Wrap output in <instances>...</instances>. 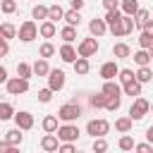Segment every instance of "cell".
I'll list each match as a JSON object with an SVG mask.
<instances>
[{
	"mask_svg": "<svg viewBox=\"0 0 153 153\" xmlns=\"http://www.w3.org/2000/svg\"><path fill=\"white\" fill-rule=\"evenodd\" d=\"M103 7L105 10H117L120 7V0H103Z\"/></svg>",
	"mask_w": 153,
	"mask_h": 153,
	"instance_id": "48",
	"label": "cell"
},
{
	"mask_svg": "<svg viewBox=\"0 0 153 153\" xmlns=\"http://www.w3.org/2000/svg\"><path fill=\"white\" fill-rule=\"evenodd\" d=\"M93 151H96V153H103V151H108V141H105L103 136H96V139H93Z\"/></svg>",
	"mask_w": 153,
	"mask_h": 153,
	"instance_id": "44",
	"label": "cell"
},
{
	"mask_svg": "<svg viewBox=\"0 0 153 153\" xmlns=\"http://www.w3.org/2000/svg\"><path fill=\"white\" fill-rule=\"evenodd\" d=\"M65 17V10L60 7V5H50L48 7V19L50 22H57V19H62Z\"/></svg>",
	"mask_w": 153,
	"mask_h": 153,
	"instance_id": "35",
	"label": "cell"
},
{
	"mask_svg": "<svg viewBox=\"0 0 153 153\" xmlns=\"http://www.w3.org/2000/svg\"><path fill=\"white\" fill-rule=\"evenodd\" d=\"M131 127H134V120L127 115V117H117L115 120V129L120 131V134H127V131H131Z\"/></svg>",
	"mask_w": 153,
	"mask_h": 153,
	"instance_id": "19",
	"label": "cell"
},
{
	"mask_svg": "<svg viewBox=\"0 0 153 153\" xmlns=\"http://www.w3.org/2000/svg\"><path fill=\"white\" fill-rule=\"evenodd\" d=\"M41 127H43V131L55 134V129L60 127V122H57V117H55V115H45V117H43V122H41Z\"/></svg>",
	"mask_w": 153,
	"mask_h": 153,
	"instance_id": "22",
	"label": "cell"
},
{
	"mask_svg": "<svg viewBox=\"0 0 153 153\" xmlns=\"http://www.w3.org/2000/svg\"><path fill=\"white\" fill-rule=\"evenodd\" d=\"M122 26H124V33L129 36V33L136 29V22H134V17H131V14H122Z\"/></svg>",
	"mask_w": 153,
	"mask_h": 153,
	"instance_id": "38",
	"label": "cell"
},
{
	"mask_svg": "<svg viewBox=\"0 0 153 153\" xmlns=\"http://www.w3.org/2000/svg\"><path fill=\"white\" fill-rule=\"evenodd\" d=\"M17 36H19V41H22V43H31L33 38H38V24H36L33 19L22 22V26H19Z\"/></svg>",
	"mask_w": 153,
	"mask_h": 153,
	"instance_id": "3",
	"label": "cell"
},
{
	"mask_svg": "<svg viewBox=\"0 0 153 153\" xmlns=\"http://www.w3.org/2000/svg\"><path fill=\"white\" fill-rule=\"evenodd\" d=\"M62 19H65L69 26H79V24H81V14H79V10H72V7L65 12V17H62Z\"/></svg>",
	"mask_w": 153,
	"mask_h": 153,
	"instance_id": "24",
	"label": "cell"
},
{
	"mask_svg": "<svg viewBox=\"0 0 153 153\" xmlns=\"http://www.w3.org/2000/svg\"><path fill=\"white\" fill-rule=\"evenodd\" d=\"M10 53V45H7V41L5 38H0V57H5Z\"/></svg>",
	"mask_w": 153,
	"mask_h": 153,
	"instance_id": "49",
	"label": "cell"
},
{
	"mask_svg": "<svg viewBox=\"0 0 153 153\" xmlns=\"http://www.w3.org/2000/svg\"><path fill=\"white\" fill-rule=\"evenodd\" d=\"M88 31H91V36L100 38V36L108 31V24H105V19H98V17H93V19L88 22Z\"/></svg>",
	"mask_w": 153,
	"mask_h": 153,
	"instance_id": "11",
	"label": "cell"
},
{
	"mask_svg": "<svg viewBox=\"0 0 153 153\" xmlns=\"http://www.w3.org/2000/svg\"><path fill=\"white\" fill-rule=\"evenodd\" d=\"M55 134H57L60 141H76L81 131H79V127H76L74 122H65V124H60V127L55 129Z\"/></svg>",
	"mask_w": 153,
	"mask_h": 153,
	"instance_id": "6",
	"label": "cell"
},
{
	"mask_svg": "<svg viewBox=\"0 0 153 153\" xmlns=\"http://www.w3.org/2000/svg\"><path fill=\"white\" fill-rule=\"evenodd\" d=\"M108 131H110V122L108 120H88L86 122V134L93 136V139L96 136H105Z\"/></svg>",
	"mask_w": 153,
	"mask_h": 153,
	"instance_id": "7",
	"label": "cell"
},
{
	"mask_svg": "<svg viewBox=\"0 0 153 153\" xmlns=\"http://www.w3.org/2000/svg\"><path fill=\"white\" fill-rule=\"evenodd\" d=\"M0 38H2V36H0Z\"/></svg>",
	"mask_w": 153,
	"mask_h": 153,
	"instance_id": "56",
	"label": "cell"
},
{
	"mask_svg": "<svg viewBox=\"0 0 153 153\" xmlns=\"http://www.w3.org/2000/svg\"><path fill=\"white\" fill-rule=\"evenodd\" d=\"M151 112H153V103H151Z\"/></svg>",
	"mask_w": 153,
	"mask_h": 153,
	"instance_id": "55",
	"label": "cell"
},
{
	"mask_svg": "<svg viewBox=\"0 0 153 153\" xmlns=\"http://www.w3.org/2000/svg\"><path fill=\"white\" fill-rule=\"evenodd\" d=\"M146 139H148V143H153V127L146 129Z\"/></svg>",
	"mask_w": 153,
	"mask_h": 153,
	"instance_id": "53",
	"label": "cell"
},
{
	"mask_svg": "<svg viewBox=\"0 0 153 153\" xmlns=\"http://www.w3.org/2000/svg\"><path fill=\"white\" fill-rule=\"evenodd\" d=\"M57 53H60V60H62V62H69V65H72V62L76 60V48H74L72 43H62Z\"/></svg>",
	"mask_w": 153,
	"mask_h": 153,
	"instance_id": "12",
	"label": "cell"
},
{
	"mask_svg": "<svg viewBox=\"0 0 153 153\" xmlns=\"http://www.w3.org/2000/svg\"><path fill=\"white\" fill-rule=\"evenodd\" d=\"M38 33H41L43 38H53V36L57 33V26H55V22H50V19H43V22H41V26H38Z\"/></svg>",
	"mask_w": 153,
	"mask_h": 153,
	"instance_id": "14",
	"label": "cell"
},
{
	"mask_svg": "<svg viewBox=\"0 0 153 153\" xmlns=\"http://www.w3.org/2000/svg\"><path fill=\"white\" fill-rule=\"evenodd\" d=\"M22 139H24V134H22V129H19V127H14V129H10V131L5 134V141H7L10 146H14V148L22 143Z\"/></svg>",
	"mask_w": 153,
	"mask_h": 153,
	"instance_id": "20",
	"label": "cell"
},
{
	"mask_svg": "<svg viewBox=\"0 0 153 153\" xmlns=\"http://www.w3.org/2000/svg\"><path fill=\"white\" fill-rule=\"evenodd\" d=\"M105 96H122V84H117L115 79H105L103 88H100Z\"/></svg>",
	"mask_w": 153,
	"mask_h": 153,
	"instance_id": "16",
	"label": "cell"
},
{
	"mask_svg": "<svg viewBox=\"0 0 153 153\" xmlns=\"http://www.w3.org/2000/svg\"><path fill=\"white\" fill-rule=\"evenodd\" d=\"M0 36H2L5 41L17 38V26H14V24H10V22H2V24H0Z\"/></svg>",
	"mask_w": 153,
	"mask_h": 153,
	"instance_id": "23",
	"label": "cell"
},
{
	"mask_svg": "<svg viewBox=\"0 0 153 153\" xmlns=\"http://www.w3.org/2000/svg\"><path fill=\"white\" fill-rule=\"evenodd\" d=\"M14 117V108L12 103H0V122H7Z\"/></svg>",
	"mask_w": 153,
	"mask_h": 153,
	"instance_id": "31",
	"label": "cell"
},
{
	"mask_svg": "<svg viewBox=\"0 0 153 153\" xmlns=\"http://www.w3.org/2000/svg\"><path fill=\"white\" fill-rule=\"evenodd\" d=\"M31 17H33V19H41V22H43V19H48V7H45V5H41V2H38V5H33Z\"/></svg>",
	"mask_w": 153,
	"mask_h": 153,
	"instance_id": "34",
	"label": "cell"
},
{
	"mask_svg": "<svg viewBox=\"0 0 153 153\" xmlns=\"http://www.w3.org/2000/svg\"><path fill=\"white\" fill-rule=\"evenodd\" d=\"M108 31H110L115 38H122V36H127V33H124V26H122V19H120V22H115V24H110V26H108Z\"/></svg>",
	"mask_w": 153,
	"mask_h": 153,
	"instance_id": "40",
	"label": "cell"
},
{
	"mask_svg": "<svg viewBox=\"0 0 153 153\" xmlns=\"http://www.w3.org/2000/svg\"><path fill=\"white\" fill-rule=\"evenodd\" d=\"M17 76H22V79H31V76H33L31 65H29V62H19V65H17Z\"/></svg>",
	"mask_w": 153,
	"mask_h": 153,
	"instance_id": "32",
	"label": "cell"
},
{
	"mask_svg": "<svg viewBox=\"0 0 153 153\" xmlns=\"http://www.w3.org/2000/svg\"><path fill=\"white\" fill-rule=\"evenodd\" d=\"M141 86H143V84H139V81L134 79V81H129V84H122V93L136 98V96H141Z\"/></svg>",
	"mask_w": 153,
	"mask_h": 153,
	"instance_id": "18",
	"label": "cell"
},
{
	"mask_svg": "<svg viewBox=\"0 0 153 153\" xmlns=\"http://www.w3.org/2000/svg\"><path fill=\"white\" fill-rule=\"evenodd\" d=\"M134 76H136L139 84H148V81L153 79V72H151L148 65H143V67H139V72H134Z\"/></svg>",
	"mask_w": 153,
	"mask_h": 153,
	"instance_id": "21",
	"label": "cell"
},
{
	"mask_svg": "<svg viewBox=\"0 0 153 153\" xmlns=\"http://www.w3.org/2000/svg\"><path fill=\"white\" fill-rule=\"evenodd\" d=\"M117 79H120V84H129V81H134L136 76H134V69H120V72H117Z\"/></svg>",
	"mask_w": 153,
	"mask_h": 153,
	"instance_id": "41",
	"label": "cell"
},
{
	"mask_svg": "<svg viewBox=\"0 0 153 153\" xmlns=\"http://www.w3.org/2000/svg\"><path fill=\"white\" fill-rule=\"evenodd\" d=\"M0 153H14V146H10L5 139L0 141Z\"/></svg>",
	"mask_w": 153,
	"mask_h": 153,
	"instance_id": "47",
	"label": "cell"
},
{
	"mask_svg": "<svg viewBox=\"0 0 153 153\" xmlns=\"http://www.w3.org/2000/svg\"><path fill=\"white\" fill-rule=\"evenodd\" d=\"M120 105H122V96H108L105 98V110L108 112H117Z\"/></svg>",
	"mask_w": 153,
	"mask_h": 153,
	"instance_id": "28",
	"label": "cell"
},
{
	"mask_svg": "<svg viewBox=\"0 0 153 153\" xmlns=\"http://www.w3.org/2000/svg\"><path fill=\"white\" fill-rule=\"evenodd\" d=\"M57 146H60V139H57V134H50V131H45V136L41 139V148H43V151H48V153H53V151H57Z\"/></svg>",
	"mask_w": 153,
	"mask_h": 153,
	"instance_id": "13",
	"label": "cell"
},
{
	"mask_svg": "<svg viewBox=\"0 0 153 153\" xmlns=\"http://www.w3.org/2000/svg\"><path fill=\"white\" fill-rule=\"evenodd\" d=\"M139 29H143V31H153V19L148 17V19H146V22H143V24H141Z\"/></svg>",
	"mask_w": 153,
	"mask_h": 153,
	"instance_id": "50",
	"label": "cell"
},
{
	"mask_svg": "<svg viewBox=\"0 0 153 153\" xmlns=\"http://www.w3.org/2000/svg\"><path fill=\"white\" fill-rule=\"evenodd\" d=\"M117 146H120V151H134V139L129 136V131L122 134V139L117 141Z\"/></svg>",
	"mask_w": 153,
	"mask_h": 153,
	"instance_id": "37",
	"label": "cell"
},
{
	"mask_svg": "<svg viewBox=\"0 0 153 153\" xmlns=\"http://www.w3.org/2000/svg\"><path fill=\"white\" fill-rule=\"evenodd\" d=\"M79 117H81V105L76 103V98L69 100V103H65V105L57 110V120H60V122H76Z\"/></svg>",
	"mask_w": 153,
	"mask_h": 153,
	"instance_id": "1",
	"label": "cell"
},
{
	"mask_svg": "<svg viewBox=\"0 0 153 153\" xmlns=\"http://www.w3.org/2000/svg\"><path fill=\"white\" fill-rule=\"evenodd\" d=\"M117 72H120V67H117L115 60H108V62L100 65V76H103V81H105V79H117Z\"/></svg>",
	"mask_w": 153,
	"mask_h": 153,
	"instance_id": "10",
	"label": "cell"
},
{
	"mask_svg": "<svg viewBox=\"0 0 153 153\" xmlns=\"http://www.w3.org/2000/svg\"><path fill=\"white\" fill-rule=\"evenodd\" d=\"M48 88L53 93H57V91L65 88V72L62 69H50L48 72Z\"/></svg>",
	"mask_w": 153,
	"mask_h": 153,
	"instance_id": "8",
	"label": "cell"
},
{
	"mask_svg": "<svg viewBox=\"0 0 153 153\" xmlns=\"http://www.w3.org/2000/svg\"><path fill=\"white\" fill-rule=\"evenodd\" d=\"M131 57H134V62H136L139 67H143V65H148V62H151V53H148L146 48H139Z\"/></svg>",
	"mask_w": 153,
	"mask_h": 153,
	"instance_id": "26",
	"label": "cell"
},
{
	"mask_svg": "<svg viewBox=\"0 0 153 153\" xmlns=\"http://www.w3.org/2000/svg\"><path fill=\"white\" fill-rule=\"evenodd\" d=\"M148 53H151V60H153V45H151V48H148Z\"/></svg>",
	"mask_w": 153,
	"mask_h": 153,
	"instance_id": "54",
	"label": "cell"
},
{
	"mask_svg": "<svg viewBox=\"0 0 153 153\" xmlns=\"http://www.w3.org/2000/svg\"><path fill=\"white\" fill-rule=\"evenodd\" d=\"M38 55H41V57H45V60H48V57H53V55H55V45H53L50 41L41 43V48H38Z\"/></svg>",
	"mask_w": 153,
	"mask_h": 153,
	"instance_id": "36",
	"label": "cell"
},
{
	"mask_svg": "<svg viewBox=\"0 0 153 153\" xmlns=\"http://www.w3.org/2000/svg\"><path fill=\"white\" fill-rule=\"evenodd\" d=\"M122 19V10L117 7V10H108V14H105V24L110 26V24H115V22H120Z\"/></svg>",
	"mask_w": 153,
	"mask_h": 153,
	"instance_id": "39",
	"label": "cell"
},
{
	"mask_svg": "<svg viewBox=\"0 0 153 153\" xmlns=\"http://www.w3.org/2000/svg\"><path fill=\"white\" fill-rule=\"evenodd\" d=\"M31 69H33V74H36V76H48L50 65H48V60H45V57H38V60L31 65Z\"/></svg>",
	"mask_w": 153,
	"mask_h": 153,
	"instance_id": "17",
	"label": "cell"
},
{
	"mask_svg": "<svg viewBox=\"0 0 153 153\" xmlns=\"http://www.w3.org/2000/svg\"><path fill=\"white\" fill-rule=\"evenodd\" d=\"M14 124L22 129V131H29V129H33V115L31 112H26V110H19V112H14Z\"/></svg>",
	"mask_w": 153,
	"mask_h": 153,
	"instance_id": "9",
	"label": "cell"
},
{
	"mask_svg": "<svg viewBox=\"0 0 153 153\" xmlns=\"http://www.w3.org/2000/svg\"><path fill=\"white\" fill-rule=\"evenodd\" d=\"M5 81H7V69L0 65V84H5Z\"/></svg>",
	"mask_w": 153,
	"mask_h": 153,
	"instance_id": "52",
	"label": "cell"
},
{
	"mask_svg": "<svg viewBox=\"0 0 153 153\" xmlns=\"http://www.w3.org/2000/svg\"><path fill=\"white\" fill-rule=\"evenodd\" d=\"M98 50H100V43L96 41V36H88V38L79 41V45H76V55H81V57H93Z\"/></svg>",
	"mask_w": 153,
	"mask_h": 153,
	"instance_id": "4",
	"label": "cell"
},
{
	"mask_svg": "<svg viewBox=\"0 0 153 153\" xmlns=\"http://www.w3.org/2000/svg\"><path fill=\"white\" fill-rule=\"evenodd\" d=\"M69 7L72 10H81L84 7V0H69Z\"/></svg>",
	"mask_w": 153,
	"mask_h": 153,
	"instance_id": "51",
	"label": "cell"
},
{
	"mask_svg": "<svg viewBox=\"0 0 153 153\" xmlns=\"http://www.w3.org/2000/svg\"><path fill=\"white\" fill-rule=\"evenodd\" d=\"M5 88H7L10 96H22V93L29 91V79H22V76H7Z\"/></svg>",
	"mask_w": 153,
	"mask_h": 153,
	"instance_id": "5",
	"label": "cell"
},
{
	"mask_svg": "<svg viewBox=\"0 0 153 153\" xmlns=\"http://www.w3.org/2000/svg\"><path fill=\"white\" fill-rule=\"evenodd\" d=\"M134 151H139V153H151L153 151V143H134Z\"/></svg>",
	"mask_w": 153,
	"mask_h": 153,
	"instance_id": "46",
	"label": "cell"
},
{
	"mask_svg": "<svg viewBox=\"0 0 153 153\" xmlns=\"http://www.w3.org/2000/svg\"><path fill=\"white\" fill-rule=\"evenodd\" d=\"M60 38L65 41V43H74V38H76V26H65L62 31H60Z\"/></svg>",
	"mask_w": 153,
	"mask_h": 153,
	"instance_id": "29",
	"label": "cell"
},
{
	"mask_svg": "<svg viewBox=\"0 0 153 153\" xmlns=\"http://www.w3.org/2000/svg\"><path fill=\"white\" fill-rule=\"evenodd\" d=\"M0 10H2V14H14L17 12V2L14 0H0Z\"/></svg>",
	"mask_w": 153,
	"mask_h": 153,
	"instance_id": "42",
	"label": "cell"
},
{
	"mask_svg": "<svg viewBox=\"0 0 153 153\" xmlns=\"http://www.w3.org/2000/svg\"><path fill=\"white\" fill-rule=\"evenodd\" d=\"M148 112H151V103H148L146 98L136 96V98H134V103H131V108H129V117H131L134 122H139V120H143Z\"/></svg>",
	"mask_w": 153,
	"mask_h": 153,
	"instance_id": "2",
	"label": "cell"
},
{
	"mask_svg": "<svg viewBox=\"0 0 153 153\" xmlns=\"http://www.w3.org/2000/svg\"><path fill=\"white\" fill-rule=\"evenodd\" d=\"M120 10H122V14H136V10H139V0H122L120 2Z\"/></svg>",
	"mask_w": 153,
	"mask_h": 153,
	"instance_id": "27",
	"label": "cell"
},
{
	"mask_svg": "<svg viewBox=\"0 0 153 153\" xmlns=\"http://www.w3.org/2000/svg\"><path fill=\"white\" fill-rule=\"evenodd\" d=\"M112 55H115V57H122V60H124V57H131V48H129L127 43H115V45H112Z\"/></svg>",
	"mask_w": 153,
	"mask_h": 153,
	"instance_id": "25",
	"label": "cell"
},
{
	"mask_svg": "<svg viewBox=\"0 0 153 153\" xmlns=\"http://www.w3.org/2000/svg\"><path fill=\"white\" fill-rule=\"evenodd\" d=\"M72 67H74V72H76L79 76H84V74H88V69H91V62H88V57H81V55H76V60L72 62Z\"/></svg>",
	"mask_w": 153,
	"mask_h": 153,
	"instance_id": "15",
	"label": "cell"
},
{
	"mask_svg": "<svg viewBox=\"0 0 153 153\" xmlns=\"http://www.w3.org/2000/svg\"><path fill=\"white\" fill-rule=\"evenodd\" d=\"M148 17H151V12H148V10H141V7H139V10H136V14H134V22H136V26H141V24H143V22H146Z\"/></svg>",
	"mask_w": 153,
	"mask_h": 153,
	"instance_id": "43",
	"label": "cell"
},
{
	"mask_svg": "<svg viewBox=\"0 0 153 153\" xmlns=\"http://www.w3.org/2000/svg\"><path fill=\"white\" fill-rule=\"evenodd\" d=\"M153 45V31H143L141 29V33H139V48H151Z\"/></svg>",
	"mask_w": 153,
	"mask_h": 153,
	"instance_id": "30",
	"label": "cell"
},
{
	"mask_svg": "<svg viewBox=\"0 0 153 153\" xmlns=\"http://www.w3.org/2000/svg\"><path fill=\"white\" fill-rule=\"evenodd\" d=\"M105 93L100 91V93H93L91 98H88V103H91V108H96V110H100V108H105Z\"/></svg>",
	"mask_w": 153,
	"mask_h": 153,
	"instance_id": "33",
	"label": "cell"
},
{
	"mask_svg": "<svg viewBox=\"0 0 153 153\" xmlns=\"http://www.w3.org/2000/svg\"><path fill=\"white\" fill-rule=\"evenodd\" d=\"M53 100V91L50 88H41L38 91V103H50Z\"/></svg>",
	"mask_w": 153,
	"mask_h": 153,
	"instance_id": "45",
	"label": "cell"
}]
</instances>
